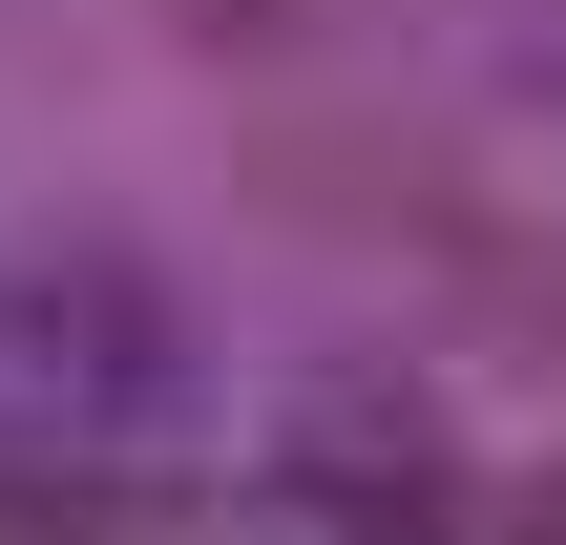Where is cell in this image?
Instances as JSON below:
<instances>
[{
	"mask_svg": "<svg viewBox=\"0 0 566 545\" xmlns=\"http://www.w3.org/2000/svg\"><path fill=\"white\" fill-rule=\"evenodd\" d=\"M189 420V336L126 252H0V483H126Z\"/></svg>",
	"mask_w": 566,
	"mask_h": 545,
	"instance_id": "6da1fadb",
	"label": "cell"
},
{
	"mask_svg": "<svg viewBox=\"0 0 566 545\" xmlns=\"http://www.w3.org/2000/svg\"><path fill=\"white\" fill-rule=\"evenodd\" d=\"M441 483V399L420 378H315L294 399V504H420Z\"/></svg>",
	"mask_w": 566,
	"mask_h": 545,
	"instance_id": "7a4b0ae2",
	"label": "cell"
}]
</instances>
